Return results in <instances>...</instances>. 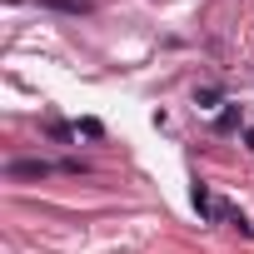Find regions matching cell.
Listing matches in <instances>:
<instances>
[{
    "label": "cell",
    "instance_id": "cell-1",
    "mask_svg": "<svg viewBox=\"0 0 254 254\" xmlns=\"http://www.w3.org/2000/svg\"><path fill=\"white\" fill-rule=\"evenodd\" d=\"M50 170H55L50 160H10V165H5V175H10V180H45Z\"/></svg>",
    "mask_w": 254,
    "mask_h": 254
},
{
    "label": "cell",
    "instance_id": "cell-2",
    "mask_svg": "<svg viewBox=\"0 0 254 254\" xmlns=\"http://www.w3.org/2000/svg\"><path fill=\"white\" fill-rule=\"evenodd\" d=\"M35 5H50V10H65V15H85L90 0H35Z\"/></svg>",
    "mask_w": 254,
    "mask_h": 254
},
{
    "label": "cell",
    "instance_id": "cell-3",
    "mask_svg": "<svg viewBox=\"0 0 254 254\" xmlns=\"http://www.w3.org/2000/svg\"><path fill=\"white\" fill-rule=\"evenodd\" d=\"M219 219H229V229H239V234H244V239H249V234H254V224H249V219H244V214H239V209H229V204H219Z\"/></svg>",
    "mask_w": 254,
    "mask_h": 254
},
{
    "label": "cell",
    "instance_id": "cell-4",
    "mask_svg": "<svg viewBox=\"0 0 254 254\" xmlns=\"http://www.w3.org/2000/svg\"><path fill=\"white\" fill-rule=\"evenodd\" d=\"M239 120H244V115H239V105H229V110H219L214 130H219V135H229V130H239Z\"/></svg>",
    "mask_w": 254,
    "mask_h": 254
},
{
    "label": "cell",
    "instance_id": "cell-5",
    "mask_svg": "<svg viewBox=\"0 0 254 254\" xmlns=\"http://www.w3.org/2000/svg\"><path fill=\"white\" fill-rule=\"evenodd\" d=\"M249 150H254V125H249Z\"/></svg>",
    "mask_w": 254,
    "mask_h": 254
}]
</instances>
